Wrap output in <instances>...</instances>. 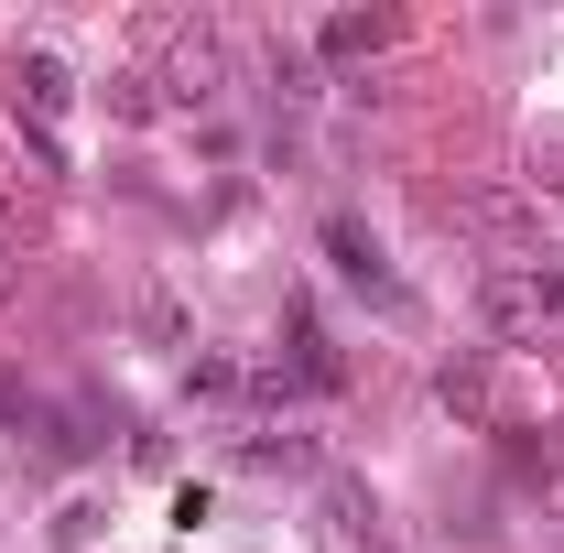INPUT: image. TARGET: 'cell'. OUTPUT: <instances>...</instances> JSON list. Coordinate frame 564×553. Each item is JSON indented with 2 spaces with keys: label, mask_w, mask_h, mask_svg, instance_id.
I'll list each match as a JSON object with an SVG mask.
<instances>
[{
  "label": "cell",
  "mask_w": 564,
  "mask_h": 553,
  "mask_svg": "<svg viewBox=\"0 0 564 553\" xmlns=\"http://www.w3.org/2000/svg\"><path fill=\"white\" fill-rule=\"evenodd\" d=\"M478 315L499 337H554L564 326V261H489L478 272Z\"/></svg>",
  "instance_id": "6da1fadb"
},
{
  "label": "cell",
  "mask_w": 564,
  "mask_h": 553,
  "mask_svg": "<svg viewBox=\"0 0 564 553\" xmlns=\"http://www.w3.org/2000/svg\"><path fill=\"white\" fill-rule=\"evenodd\" d=\"M66 98H76L66 55H22V66H11V109L33 120V141H44V163L66 152Z\"/></svg>",
  "instance_id": "7a4b0ae2"
},
{
  "label": "cell",
  "mask_w": 564,
  "mask_h": 553,
  "mask_svg": "<svg viewBox=\"0 0 564 553\" xmlns=\"http://www.w3.org/2000/svg\"><path fill=\"white\" fill-rule=\"evenodd\" d=\"M326 261H337V272H348L358 293H369V304H380V315H413V293H402V272H391V261H380V239H369V228H358V217H326Z\"/></svg>",
  "instance_id": "3957f363"
},
{
  "label": "cell",
  "mask_w": 564,
  "mask_h": 553,
  "mask_svg": "<svg viewBox=\"0 0 564 553\" xmlns=\"http://www.w3.org/2000/svg\"><path fill=\"white\" fill-rule=\"evenodd\" d=\"M217 76H228V55H217V33H185V55H174V87H185V98L207 109V98H217Z\"/></svg>",
  "instance_id": "277c9868"
},
{
  "label": "cell",
  "mask_w": 564,
  "mask_h": 553,
  "mask_svg": "<svg viewBox=\"0 0 564 553\" xmlns=\"http://www.w3.org/2000/svg\"><path fill=\"white\" fill-rule=\"evenodd\" d=\"M380 33H391V22H380V11H337V22H326V33H315V44H326V55H337V66H358V55H380Z\"/></svg>",
  "instance_id": "5b68a950"
},
{
  "label": "cell",
  "mask_w": 564,
  "mask_h": 553,
  "mask_svg": "<svg viewBox=\"0 0 564 553\" xmlns=\"http://www.w3.org/2000/svg\"><path fill=\"white\" fill-rule=\"evenodd\" d=\"M131 315H141V337H152V347H196V326H185V304H174L163 282H141V304H131Z\"/></svg>",
  "instance_id": "8992f818"
},
{
  "label": "cell",
  "mask_w": 564,
  "mask_h": 553,
  "mask_svg": "<svg viewBox=\"0 0 564 553\" xmlns=\"http://www.w3.org/2000/svg\"><path fill=\"white\" fill-rule=\"evenodd\" d=\"M250 467H272V478H304V467H315V445H304V434H250Z\"/></svg>",
  "instance_id": "52a82bcc"
},
{
  "label": "cell",
  "mask_w": 564,
  "mask_h": 553,
  "mask_svg": "<svg viewBox=\"0 0 564 553\" xmlns=\"http://www.w3.org/2000/svg\"><path fill=\"white\" fill-rule=\"evenodd\" d=\"M434 391H445V402H456V413H489V369H478V358H456V369H445V380H434Z\"/></svg>",
  "instance_id": "ba28073f"
},
{
  "label": "cell",
  "mask_w": 564,
  "mask_h": 553,
  "mask_svg": "<svg viewBox=\"0 0 564 553\" xmlns=\"http://www.w3.org/2000/svg\"><path fill=\"white\" fill-rule=\"evenodd\" d=\"M109 109H120V120H152V109H163V87H152V76H120V87H109Z\"/></svg>",
  "instance_id": "9c48e42d"
}]
</instances>
